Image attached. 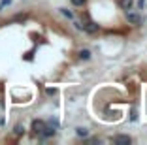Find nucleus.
<instances>
[{
    "label": "nucleus",
    "mask_w": 147,
    "mask_h": 145,
    "mask_svg": "<svg viewBox=\"0 0 147 145\" xmlns=\"http://www.w3.org/2000/svg\"><path fill=\"white\" fill-rule=\"evenodd\" d=\"M138 121V113H136V109H130V123H136Z\"/></svg>",
    "instance_id": "9b49d317"
},
{
    "label": "nucleus",
    "mask_w": 147,
    "mask_h": 145,
    "mask_svg": "<svg viewBox=\"0 0 147 145\" xmlns=\"http://www.w3.org/2000/svg\"><path fill=\"white\" fill-rule=\"evenodd\" d=\"M78 57L81 60H89V59H91V51H89V49H81V51L78 53Z\"/></svg>",
    "instance_id": "6e6552de"
},
{
    "label": "nucleus",
    "mask_w": 147,
    "mask_h": 145,
    "mask_svg": "<svg viewBox=\"0 0 147 145\" xmlns=\"http://www.w3.org/2000/svg\"><path fill=\"white\" fill-rule=\"evenodd\" d=\"M11 2H13V0H0V11H2V9H4L6 6H9Z\"/></svg>",
    "instance_id": "f8f14e48"
},
{
    "label": "nucleus",
    "mask_w": 147,
    "mask_h": 145,
    "mask_svg": "<svg viewBox=\"0 0 147 145\" xmlns=\"http://www.w3.org/2000/svg\"><path fill=\"white\" fill-rule=\"evenodd\" d=\"M121 8L125 9V11L132 9V8H134V0H121Z\"/></svg>",
    "instance_id": "0eeeda50"
},
{
    "label": "nucleus",
    "mask_w": 147,
    "mask_h": 145,
    "mask_svg": "<svg viewBox=\"0 0 147 145\" xmlns=\"http://www.w3.org/2000/svg\"><path fill=\"white\" fill-rule=\"evenodd\" d=\"M61 13H62V15H64V17H68V19H74V13L70 11L68 8H61Z\"/></svg>",
    "instance_id": "9d476101"
},
{
    "label": "nucleus",
    "mask_w": 147,
    "mask_h": 145,
    "mask_svg": "<svg viewBox=\"0 0 147 145\" xmlns=\"http://www.w3.org/2000/svg\"><path fill=\"white\" fill-rule=\"evenodd\" d=\"M45 121H42V119H34L32 121V124H30V130H32V134H34V136H40V134H42V130L43 128H45Z\"/></svg>",
    "instance_id": "f03ea898"
},
{
    "label": "nucleus",
    "mask_w": 147,
    "mask_h": 145,
    "mask_svg": "<svg viewBox=\"0 0 147 145\" xmlns=\"http://www.w3.org/2000/svg\"><path fill=\"white\" fill-rule=\"evenodd\" d=\"M13 134H15V136H23V134H25V126H23V124H15V126H13Z\"/></svg>",
    "instance_id": "1a4fd4ad"
},
{
    "label": "nucleus",
    "mask_w": 147,
    "mask_h": 145,
    "mask_svg": "<svg viewBox=\"0 0 147 145\" xmlns=\"http://www.w3.org/2000/svg\"><path fill=\"white\" fill-rule=\"evenodd\" d=\"M76 136H78V138H89V128L78 126V128H76Z\"/></svg>",
    "instance_id": "423d86ee"
},
{
    "label": "nucleus",
    "mask_w": 147,
    "mask_h": 145,
    "mask_svg": "<svg viewBox=\"0 0 147 145\" xmlns=\"http://www.w3.org/2000/svg\"><path fill=\"white\" fill-rule=\"evenodd\" d=\"M57 134V128L51 126V124H45V128L42 130V134H40V140H47V138H53Z\"/></svg>",
    "instance_id": "7ed1b4c3"
},
{
    "label": "nucleus",
    "mask_w": 147,
    "mask_h": 145,
    "mask_svg": "<svg viewBox=\"0 0 147 145\" xmlns=\"http://www.w3.org/2000/svg\"><path fill=\"white\" fill-rule=\"evenodd\" d=\"M70 2H72V6H85L87 0H70Z\"/></svg>",
    "instance_id": "ddd939ff"
},
{
    "label": "nucleus",
    "mask_w": 147,
    "mask_h": 145,
    "mask_svg": "<svg viewBox=\"0 0 147 145\" xmlns=\"http://www.w3.org/2000/svg\"><path fill=\"white\" fill-rule=\"evenodd\" d=\"M126 21L132 23V25H140V23H142V19H140L138 13H132V11L128 9V11H126Z\"/></svg>",
    "instance_id": "39448f33"
},
{
    "label": "nucleus",
    "mask_w": 147,
    "mask_h": 145,
    "mask_svg": "<svg viewBox=\"0 0 147 145\" xmlns=\"http://www.w3.org/2000/svg\"><path fill=\"white\" fill-rule=\"evenodd\" d=\"M111 141L113 143H119V145H128V143H132V138L125 136V134H117V136L111 138Z\"/></svg>",
    "instance_id": "20e7f679"
},
{
    "label": "nucleus",
    "mask_w": 147,
    "mask_h": 145,
    "mask_svg": "<svg viewBox=\"0 0 147 145\" xmlns=\"http://www.w3.org/2000/svg\"><path fill=\"white\" fill-rule=\"evenodd\" d=\"M49 124L55 126V128H59V121H57V119H49Z\"/></svg>",
    "instance_id": "2eb2a0df"
},
{
    "label": "nucleus",
    "mask_w": 147,
    "mask_h": 145,
    "mask_svg": "<svg viewBox=\"0 0 147 145\" xmlns=\"http://www.w3.org/2000/svg\"><path fill=\"white\" fill-rule=\"evenodd\" d=\"M100 26L96 25L94 21H85L81 23V32H87V34H94V32H98Z\"/></svg>",
    "instance_id": "f257e3e1"
},
{
    "label": "nucleus",
    "mask_w": 147,
    "mask_h": 145,
    "mask_svg": "<svg viewBox=\"0 0 147 145\" xmlns=\"http://www.w3.org/2000/svg\"><path fill=\"white\" fill-rule=\"evenodd\" d=\"M136 6H138L140 9H143V8H145V0H138V2H136Z\"/></svg>",
    "instance_id": "4468645a"
}]
</instances>
